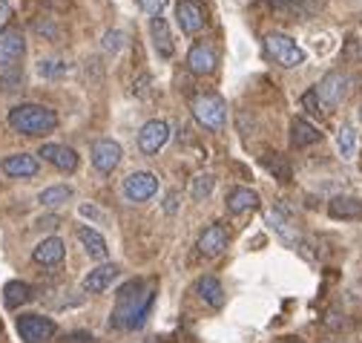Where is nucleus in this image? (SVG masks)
<instances>
[{"label": "nucleus", "instance_id": "15", "mask_svg": "<svg viewBox=\"0 0 362 343\" xmlns=\"http://www.w3.org/2000/svg\"><path fill=\"white\" fill-rule=\"evenodd\" d=\"M4 174L12 176V179H29L37 174V159L32 153H12L4 159Z\"/></svg>", "mask_w": 362, "mask_h": 343}, {"label": "nucleus", "instance_id": "29", "mask_svg": "<svg viewBox=\"0 0 362 343\" xmlns=\"http://www.w3.org/2000/svg\"><path fill=\"white\" fill-rule=\"evenodd\" d=\"M264 167H267L270 174H274V179H279V182H288V179H291V164H288V159L279 156V153L264 156Z\"/></svg>", "mask_w": 362, "mask_h": 343}, {"label": "nucleus", "instance_id": "14", "mask_svg": "<svg viewBox=\"0 0 362 343\" xmlns=\"http://www.w3.org/2000/svg\"><path fill=\"white\" fill-rule=\"evenodd\" d=\"M118 274H121V269H118L115 263H104V266H98V269L89 271L81 286H83L86 294H101V291H107V288L118 280Z\"/></svg>", "mask_w": 362, "mask_h": 343}, {"label": "nucleus", "instance_id": "2", "mask_svg": "<svg viewBox=\"0 0 362 343\" xmlns=\"http://www.w3.org/2000/svg\"><path fill=\"white\" fill-rule=\"evenodd\" d=\"M6 118H9V127L21 136H43L58 127L55 110L43 107V104H18L9 110Z\"/></svg>", "mask_w": 362, "mask_h": 343}, {"label": "nucleus", "instance_id": "13", "mask_svg": "<svg viewBox=\"0 0 362 343\" xmlns=\"http://www.w3.org/2000/svg\"><path fill=\"white\" fill-rule=\"evenodd\" d=\"M64 254H66V245H64V240L61 237H47V240H40L37 245H35V251H32V260L37 263V266H58V263H64Z\"/></svg>", "mask_w": 362, "mask_h": 343}, {"label": "nucleus", "instance_id": "16", "mask_svg": "<svg viewBox=\"0 0 362 343\" xmlns=\"http://www.w3.org/2000/svg\"><path fill=\"white\" fill-rule=\"evenodd\" d=\"M175 18H178L181 32H187V35H196L204 26V9L196 4V0H181L178 9H175Z\"/></svg>", "mask_w": 362, "mask_h": 343}, {"label": "nucleus", "instance_id": "38", "mask_svg": "<svg viewBox=\"0 0 362 343\" xmlns=\"http://www.w3.org/2000/svg\"><path fill=\"white\" fill-rule=\"evenodd\" d=\"M12 18V6H9V0H0V29H4V23Z\"/></svg>", "mask_w": 362, "mask_h": 343}, {"label": "nucleus", "instance_id": "6", "mask_svg": "<svg viewBox=\"0 0 362 343\" xmlns=\"http://www.w3.org/2000/svg\"><path fill=\"white\" fill-rule=\"evenodd\" d=\"M121 193L127 202H147L158 193V176L150 174V170H135V174H129L124 179Z\"/></svg>", "mask_w": 362, "mask_h": 343}, {"label": "nucleus", "instance_id": "10", "mask_svg": "<svg viewBox=\"0 0 362 343\" xmlns=\"http://www.w3.org/2000/svg\"><path fill=\"white\" fill-rule=\"evenodd\" d=\"M167 142H170V124L161 121V118L147 121V124L141 127V133H139V147H141V153H147V156H156Z\"/></svg>", "mask_w": 362, "mask_h": 343}, {"label": "nucleus", "instance_id": "18", "mask_svg": "<svg viewBox=\"0 0 362 343\" xmlns=\"http://www.w3.org/2000/svg\"><path fill=\"white\" fill-rule=\"evenodd\" d=\"M224 248H228V231L221 225L204 228V234L199 237V251L204 257H218V254H224Z\"/></svg>", "mask_w": 362, "mask_h": 343}, {"label": "nucleus", "instance_id": "39", "mask_svg": "<svg viewBox=\"0 0 362 343\" xmlns=\"http://www.w3.org/2000/svg\"><path fill=\"white\" fill-rule=\"evenodd\" d=\"M69 337H72V343H93V334H86V332H75Z\"/></svg>", "mask_w": 362, "mask_h": 343}, {"label": "nucleus", "instance_id": "3", "mask_svg": "<svg viewBox=\"0 0 362 343\" xmlns=\"http://www.w3.org/2000/svg\"><path fill=\"white\" fill-rule=\"evenodd\" d=\"M196 121L204 127V130H213V133H221L224 127H228V107H224V101L213 93H202L193 99L190 104Z\"/></svg>", "mask_w": 362, "mask_h": 343}, {"label": "nucleus", "instance_id": "9", "mask_svg": "<svg viewBox=\"0 0 362 343\" xmlns=\"http://www.w3.org/2000/svg\"><path fill=\"white\" fill-rule=\"evenodd\" d=\"M26 52V40H23V32L15 29V26H4L0 29V67L12 69Z\"/></svg>", "mask_w": 362, "mask_h": 343}, {"label": "nucleus", "instance_id": "21", "mask_svg": "<svg viewBox=\"0 0 362 343\" xmlns=\"http://www.w3.org/2000/svg\"><path fill=\"white\" fill-rule=\"evenodd\" d=\"M196 291H199V297L204 300V306H210V309H216V312L224 306V288H221V283H218L213 274L202 277V280L196 283Z\"/></svg>", "mask_w": 362, "mask_h": 343}, {"label": "nucleus", "instance_id": "26", "mask_svg": "<svg viewBox=\"0 0 362 343\" xmlns=\"http://www.w3.org/2000/svg\"><path fill=\"white\" fill-rule=\"evenodd\" d=\"M356 145H359V139H356V127H354V124H342V127H339V133H337V150H339L342 162H354V156H356Z\"/></svg>", "mask_w": 362, "mask_h": 343}, {"label": "nucleus", "instance_id": "4", "mask_svg": "<svg viewBox=\"0 0 362 343\" xmlns=\"http://www.w3.org/2000/svg\"><path fill=\"white\" fill-rule=\"evenodd\" d=\"M264 52L274 58L279 67H285V69H293V67L305 64V52L296 47V40L291 35H285V32L264 35Z\"/></svg>", "mask_w": 362, "mask_h": 343}, {"label": "nucleus", "instance_id": "7", "mask_svg": "<svg viewBox=\"0 0 362 343\" xmlns=\"http://www.w3.org/2000/svg\"><path fill=\"white\" fill-rule=\"evenodd\" d=\"M58 332L52 317H43V315H21L18 317V334L26 343H47L52 340Z\"/></svg>", "mask_w": 362, "mask_h": 343}, {"label": "nucleus", "instance_id": "42", "mask_svg": "<svg viewBox=\"0 0 362 343\" xmlns=\"http://www.w3.org/2000/svg\"><path fill=\"white\" fill-rule=\"evenodd\" d=\"M359 118H362V107H359Z\"/></svg>", "mask_w": 362, "mask_h": 343}, {"label": "nucleus", "instance_id": "31", "mask_svg": "<svg viewBox=\"0 0 362 343\" xmlns=\"http://www.w3.org/2000/svg\"><path fill=\"white\" fill-rule=\"evenodd\" d=\"M37 72H40V78H61L69 72V64L58 61V58H47V61H37Z\"/></svg>", "mask_w": 362, "mask_h": 343}, {"label": "nucleus", "instance_id": "40", "mask_svg": "<svg viewBox=\"0 0 362 343\" xmlns=\"http://www.w3.org/2000/svg\"><path fill=\"white\" fill-rule=\"evenodd\" d=\"M58 225V220L55 217H47V220H37V228H55Z\"/></svg>", "mask_w": 362, "mask_h": 343}, {"label": "nucleus", "instance_id": "36", "mask_svg": "<svg viewBox=\"0 0 362 343\" xmlns=\"http://www.w3.org/2000/svg\"><path fill=\"white\" fill-rule=\"evenodd\" d=\"M178 191H173V193H167V199H164V213H167V217H173V213L178 210Z\"/></svg>", "mask_w": 362, "mask_h": 343}, {"label": "nucleus", "instance_id": "23", "mask_svg": "<svg viewBox=\"0 0 362 343\" xmlns=\"http://www.w3.org/2000/svg\"><path fill=\"white\" fill-rule=\"evenodd\" d=\"M32 297H35V291H32V286L23 283V280H12V283L4 286V303H6L9 309H21V306H26Z\"/></svg>", "mask_w": 362, "mask_h": 343}, {"label": "nucleus", "instance_id": "33", "mask_svg": "<svg viewBox=\"0 0 362 343\" xmlns=\"http://www.w3.org/2000/svg\"><path fill=\"white\" fill-rule=\"evenodd\" d=\"M124 44H127V35H124V32H118V29H112V32H107V35H104V50H107V52H112V55H115V52H121V50H124Z\"/></svg>", "mask_w": 362, "mask_h": 343}, {"label": "nucleus", "instance_id": "24", "mask_svg": "<svg viewBox=\"0 0 362 343\" xmlns=\"http://www.w3.org/2000/svg\"><path fill=\"white\" fill-rule=\"evenodd\" d=\"M187 64H190V69L196 75H210L216 69V52L210 47H204V44H196L190 50V55H187Z\"/></svg>", "mask_w": 362, "mask_h": 343}, {"label": "nucleus", "instance_id": "32", "mask_svg": "<svg viewBox=\"0 0 362 343\" xmlns=\"http://www.w3.org/2000/svg\"><path fill=\"white\" fill-rule=\"evenodd\" d=\"M21 84H23V72L21 69H9V72H4L0 75V90L4 93H18L21 90Z\"/></svg>", "mask_w": 362, "mask_h": 343}, {"label": "nucleus", "instance_id": "28", "mask_svg": "<svg viewBox=\"0 0 362 343\" xmlns=\"http://www.w3.org/2000/svg\"><path fill=\"white\" fill-rule=\"evenodd\" d=\"M66 199H72V188H69V185H55V188H47V191L37 193V202H40L43 208H58V205H64Z\"/></svg>", "mask_w": 362, "mask_h": 343}, {"label": "nucleus", "instance_id": "37", "mask_svg": "<svg viewBox=\"0 0 362 343\" xmlns=\"http://www.w3.org/2000/svg\"><path fill=\"white\" fill-rule=\"evenodd\" d=\"M147 87H150V75H141L139 81L132 84V93L139 96V99H144V96H147Z\"/></svg>", "mask_w": 362, "mask_h": 343}, {"label": "nucleus", "instance_id": "1", "mask_svg": "<svg viewBox=\"0 0 362 343\" xmlns=\"http://www.w3.org/2000/svg\"><path fill=\"white\" fill-rule=\"evenodd\" d=\"M156 303V286L144 280H129L115 294V309L110 315V326L121 332L141 329Z\"/></svg>", "mask_w": 362, "mask_h": 343}, {"label": "nucleus", "instance_id": "20", "mask_svg": "<svg viewBox=\"0 0 362 343\" xmlns=\"http://www.w3.org/2000/svg\"><path fill=\"white\" fill-rule=\"evenodd\" d=\"M322 139V133L308 121V118H293L291 121V145L293 147H310Z\"/></svg>", "mask_w": 362, "mask_h": 343}, {"label": "nucleus", "instance_id": "12", "mask_svg": "<svg viewBox=\"0 0 362 343\" xmlns=\"http://www.w3.org/2000/svg\"><path fill=\"white\" fill-rule=\"evenodd\" d=\"M37 156H43L52 167L64 170V174H75L78 170V153L72 147H66V145H43L37 150Z\"/></svg>", "mask_w": 362, "mask_h": 343}, {"label": "nucleus", "instance_id": "11", "mask_svg": "<svg viewBox=\"0 0 362 343\" xmlns=\"http://www.w3.org/2000/svg\"><path fill=\"white\" fill-rule=\"evenodd\" d=\"M89 156H93L95 170H101V174H112V170L121 164V159H124V150L112 139H98L93 145V153H89Z\"/></svg>", "mask_w": 362, "mask_h": 343}, {"label": "nucleus", "instance_id": "5", "mask_svg": "<svg viewBox=\"0 0 362 343\" xmlns=\"http://www.w3.org/2000/svg\"><path fill=\"white\" fill-rule=\"evenodd\" d=\"M348 90H351V78H348L345 72L334 69V72H328L320 84H316V90H313V93H316V99L322 101V107L334 110V107H339V104L345 101Z\"/></svg>", "mask_w": 362, "mask_h": 343}, {"label": "nucleus", "instance_id": "34", "mask_svg": "<svg viewBox=\"0 0 362 343\" xmlns=\"http://www.w3.org/2000/svg\"><path fill=\"white\" fill-rule=\"evenodd\" d=\"M81 217H89V220L98 223V225H104V223H107V213H104L101 208H95L93 202H89V205H81Z\"/></svg>", "mask_w": 362, "mask_h": 343}, {"label": "nucleus", "instance_id": "27", "mask_svg": "<svg viewBox=\"0 0 362 343\" xmlns=\"http://www.w3.org/2000/svg\"><path fill=\"white\" fill-rule=\"evenodd\" d=\"M274 9L279 12H291V15H299V18H308L313 9H316V0H267Z\"/></svg>", "mask_w": 362, "mask_h": 343}, {"label": "nucleus", "instance_id": "22", "mask_svg": "<svg viewBox=\"0 0 362 343\" xmlns=\"http://www.w3.org/2000/svg\"><path fill=\"white\" fill-rule=\"evenodd\" d=\"M150 32H153V47L161 58H173V35H170V26L164 18H153L150 21Z\"/></svg>", "mask_w": 362, "mask_h": 343}, {"label": "nucleus", "instance_id": "25", "mask_svg": "<svg viewBox=\"0 0 362 343\" xmlns=\"http://www.w3.org/2000/svg\"><path fill=\"white\" fill-rule=\"evenodd\" d=\"M256 205H259V193L250 188H233L228 193V210L230 213H245V210H253Z\"/></svg>", "mask_w": 362, "mask_h": 343}, {"label": "nucleus", "instance_id": "35", "mask_svg": "<svg viewBox=\"0 0 362 343\" xmlns=\"http://www.w3.org/2000/svg\"><path fill=\"white\" fill-rule=\"evenodd\" d=\"M141 4V9L147 12V15H153V18H161V12L167 9V0H139Z\"/></svg>", "mask_w": 362, "mask_h": 343}, {"label": "nucleus", "instance_id": "17", "mask_svg": "<svg viewBox=\"0 0 362 343\" xmlns=\"http://www.w3.org/2000/svg\"><path fill=\"white\" fill-rule=\"evenodd\" d=\"M78 240H81V245H83V251L93 257V260H98V263H104L107 260V254H110V248H107V240L95 231V228H89V225H81L78 228Z\"/></svg>", "mask_w": 362, "mask_h": 343}, {"label": "nucleus", "instance_id": "8", "mask_svg": "<svg viewBox=\"0 0 362 343\" xmlns=\"http://www.w3.org/2000/svg\"><path fill=\"white\" fill-rule=\"evenodd\" d=\"M267 223L274 225V231L279 234L282 242H288V245H299V242H302L293 213L288 210V205H282V199H279V205H274V208L267 210Z\"/></svg>", "mask_w": 362, "mask_h": 343}, {"label": "nucleus", "instance_id": "30", "mask_svg": "<svg viewBox=\"0 0 362 343\" xmlns=\"http://www.w3.org/2000/svg\"><path fill=\"white\" fill-rule=\"evenodd\" d=\"M213 188H216V179H213L210 174H199V176L193 179V185H190V196H193L196 202H204V199L213 193Z\"/></svg>", "mask_w": 362, "mask_h": 343}, {"label": "nucleus", "instance_id": "41", "mask_svg": "<svg viewBox=\"0 0 362 343\" xmlns=\"http://www.w3.org/2000/svg\"><path fill=\"white\" fill-rule=\"evenodd\" d=\"M282 343H299V340H291V337H288V340H282Z\"/></svg>", "mask_w": 362, "mask_h": 343}, {"label": "nucleus", "instance_id": "19", "mask_svg": "<svg viewBox=\"0 0 362 343\" xmlns=\"http://www.w3.org/2000/svg\"><path fill=\"white\" fill-rule=\"evenodd\" d=\"M328 213L334 220H362V199H356V196H334L328 202Z\"/></svg>", "mask_w": 362, "mask_h": 343}]
</instances>
